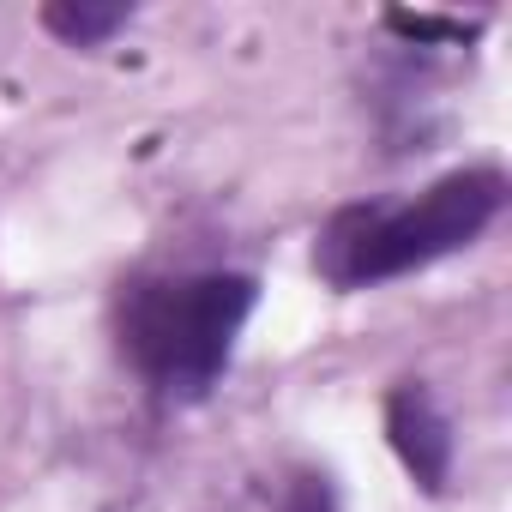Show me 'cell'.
Listing matches in <instances>:
<instances>
[{"mask_svg":"<svg viewBox=\"0 0 512 512\" xmlns=\"http://www.w3.org/2000/svg\"><path fill=\"white\" fill-rule=\"evenodd\" d=\"M127 19H133V7H121V0H55V7H43V25L73 49L109 43L115 31H127Z\"/></svg>","mask_w":512,"mask_h":512,"instance_id":"obj_4","label":"cell"},{"mask_svg":"<svg viewBox=\"0 0 512 512\" xmlns=\"http://www.w3.org/2000/svg\"><path fill=\"white\" fill-rule=\"evenodd\" d=\"M506 205V175L494 163H470L440 175L434 187H422L404 205H350L326 223L314 266L326 284L338 290H368V284H392L410 278L446 253L470 247Z\"/></svg>","mask_w":512,"mask_h":512,"instance_id":"obj_1","label":"cell"},{"mask_svg":"<svg viewBox=\"0 0 512 512\" xmlns=\"http://www.w3.org/2000/svg\"><path fill=\"white\" fill-rule=\"evenodd\" d=\"M278 512H338V494H332V482H326L320 470H302V476L284 482Z\"/></svg>","mask_w":512,"mask_h":512,"instance_id":"obj_6","label":"cell"},{"mask_svg":"<svg viewBox=\"0 0 512 512\" xmlns=\"http://www.w3.org/2000/svg\"><path fill=\"white\" fill-rule=\"evenodd\" d=\"M386 31H398L410 43H470L482 25L476 19H440V13H392Z\"/></svg>","mask_w":512,"mask_h":512,"instance_id":"obj_5","label":"cell"},{"mask_svg":"<svg viewBox=\"0 0 512 512\" xmlns=\"http://www.w3.org/2000/svg\"><path fill=\"white\" fill-rule=\"evenodd\" d=\"M253 302H260V284L247 272L145 278L121 296V350L157 392L199 398L229 368Z\"/></svg>","mask_w":512,"mask_h":512,"instance_id":"obj_2","label":"cell"},{"mask_svg":"<svg viewBox=\"0 0 512 512\" xmlns=\"http://www.w3.org/2000/svg\"><path fill=\"white\" fill-rule=\"evenodd\" d=\"M386 434H392V452L410 470V482L422 494H446V482H452V422H446V410L434 404V392L422 380H398L386 392Z\"/></svg>","mask_w":512,"mask_h":512,"instance_id":"obj_3","label":"cell"}]
</instances>
